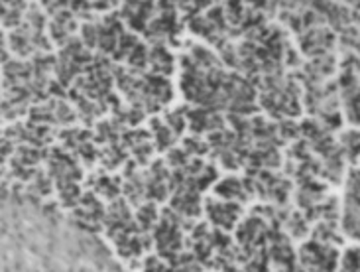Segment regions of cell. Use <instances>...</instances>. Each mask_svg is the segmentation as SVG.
Masks as SVG:
<instances>
[{"instance_id":"cell-1","label":"cell","mask_w":360,"mask_h":272,"mask_svg":"<svg viewBox=\"0 0 360 272\" xmlns=\"http://www.w3.org/2000/svg\"><path fill=\"white\" fill-rule=\"evenodd\" d=\"M0 272H122L87 235L34 211L0 203Z\"/></svg>"}]
</instances>
